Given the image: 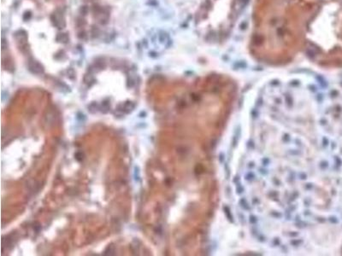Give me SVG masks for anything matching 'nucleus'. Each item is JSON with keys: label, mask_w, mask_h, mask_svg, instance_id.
Listing matches in <instances>:
<instances>
[{"label": "nucleus", "mask_w": 342, "mask_h": 256, "mask_svg": "<svg viewBox=\"0 0 342 256\" xmlns=\"http://www.w3.org/2000/svg\"><path fill=\"white\" fill-rule=\"evenodd\" d=\"M51 21L53 26H55L58 29L64 28L66 26V21L62 14L57 11H55L54 13L51 15Z\"/></svg>", "instance_id": "f257e3e1"}, {"label": "nucleus", "mask_w": 342, "mask_h": 256, "mask_svg": "<svg viewBox=\"0 0 342 256\" xmlns=\"http://www.w3.org/2000/svg\"><path fill=\"white\" fill-rule=\"evenodd\" d=\"M28 66H29V69L30 70V72H32L33 74H41L45 71L42 64L39 63L38 61L34 60L33 58L29 59Z\"/></svg>", "instance_id": "f03ea898"}, {"label": "nucleus", "mask_w": 342, "mask_h": 256, "mask_svg": "<svg viewBox=\"0 0 342 256\" xmlns=\"http://www.w3.org/2000/svg\"><path fill=\"white\" fill-rule=\"evenodd\" d=\"M14 37L16 40L17 44H19V47H22L25 44H27L28 41V35L24 30H18L14 34Z\"/></svg>", "instance_id": "7ed1b4c3"}, {"label": "nucleus", "mask_w": 342, "mask_h": 256, "mask_svg": "<svg viewBox=\"0 0 342 256\" xmlns=\"http://www.w3.org/2000/svg\"><path fill=\"white\" fill-rule=\"evenodd\" d=\"M57 42L62 43V44H67L69 41V37L66 33H60L57 34Z\"/></svg>", "instance_id": "20e7f679"}, {"label": "nucleus", "mask_w": 342, "mask_h": 256, "mask_svg": "<svg viewBox=\"0 0 342 256\" xmlns=\"http://www.w3.org/2000/svg\"><path fill=\"white\" fill-rule=\"evenodd\" d=\"M80 12L81 13V15H86L87 13H88V7L86 6V5H83V6H81V9H80Z\"/></svg>", "instance_id": "39448f33"}, {"label": "nucleus", "mask_w": 342, "mask_h": 256, "mask_svg": "<svg viewBox=\"0 0 342 256\" xmlns=\"http://www.w3.org/2000/svg\"><path fill=\"white\" fill-rule=\"evenodd\" d=\"M85 1H92V0H85Z\"/></svg>", "instance_id": "423d86ee"}]
</instances>
